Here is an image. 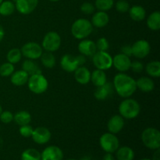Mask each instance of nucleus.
<instances>
[{"mask_svg":"<svg viewBox=\"0 0 160 160\" xmlns=\"http://www.w3.org/2000/svg\"><path fill=\"white\" fill-rule=\"evenodd\" d=\"M147 26L152 31H159L160 29V12L159 11H155L148 16Z\"/></svg>","mask_w":160,"mask_h":160,"instance_id":"a878e982","label":"nucleus"},{"mask_svg":"<svg viewBox=\"0 0 160 160\" xmlns=\"http://www.w3.org/2000/svg\"><path fill=\"white\" fill-rule=\"evenodd\" d=\"M31 137L35 143L44 145V144H46L51 138V132L48 128H44V127H38L34 129Z\"/></svg>","mask_w":160,"mask_h":160,"instance_id":"ddd939ff","label":"nucleus"},{"mask_svg":"<svg viewBox=\"0 0 160 160\" xmlns=\"http://www.w3.org/2000/svg\"><path fill=\"white\" fill-rule=\"evenodd\" d=\"M129 14L131 18L134 21H142L146 17V11L141 6H133L130 7Z\"/></svg>","mask_w":160,"mask_h":160,"instance_id":"b1692460","label":"nucleus"},{"mask_svg":"<svg viewBox=\"0 0 160 160\" xmlns=\"http://www.w3.org/2000/svg\"><path fill=\"white\" fill-rule=\"evenodd\" d=\"M145 70L149 76L159 78L160 76V62L159 61H152L147 64Z\"/></svg>","mask_w":160,"mask_h":160,"instance_id":"c756f323","label":"nucleus"},{"mask_svg":"<svg viewBox=\"0 0 160 160\" xmlns=\"http://www.w3.org/2000/svg\"><path fill=\"white\" fill-rule=\"evenodd\" d=\"M93 31V25L86 19H78L71 27V33L77 39H84L88 37Z\"/></svg>","mask_w":160,"mask_h":160,"instance_id":"7ed1b4c3","label":"nucleus"},{"mask_svg":"<svg viewBox=\"0 0 160 160\" xmlns=\"http://www.w3.org/2000/svg\"><path fill=\"white\" fill-rule=\"evenodd\" d=\"M28 84L30 91L37 95L44 93L48 87V81L42 73L29 76Z\"/></svg>","mask_w":160,"mask_h":160,"instance_id":"39448f33","label":"nucleus"},{"mask_svg":"<svg viewBox=\"0 0 160 160\" xmlns=\"http://www.w3.org/2000/svg\"><path fill=\"white\" fill-rule=\"evenodd\" d=\"M29 75L23 70L13 72L11 75L10 81L12 84L16 86H23L28 83Z\"/></svg>","mask_w":160,"mask_h":160,"instance_id":"4be33fe9","label":"nucleus"},{"mask_svg":"<svg viewBox=\"0 0 160 160\" xmlns=\"http://www.w3.org/2000/svg\"><path fill=\"white\" fill-rule=\"evenodd\" d=\"M78 50L83 56H92L97 52L95 42L88 39L82 40L78 45Z\"/></svg>","mask_w":160,"mask_h":160,"instance_id":"f3484780","label":"nucleus"},{"mask_svg":"<svg viewBox=\"0 0 160 160\" xmlns=\"http://www.w3.org/2000/svg\"><path fill=\"white\" fill-rule=\"evenodd\" d=\"M2 106H1V105H0V114H1L2 113Z\"/></svg>","mask_w":160,"mask_h":160,"instance_id":"49530a36","label":"nucleus"},{"mask_svg":"<svg viewBox=\"0 0 160 160\" xmlns=\"http://www.w3.org/2000/svg\"><path fill=\"white\" fill-rule=\"evenodd\" d=\"M121 53H123V55H126L128 56H132V48H131V45H123L121 48Z\"/></svg>","mask_w":160,"mask_h":160,"instance_id":"79ce46f5","label":"nucleus"},{"mask_svg":"<svg viewBox=\"0 0 160 160\" xmlns=\"http://www.w3.org/2000/svg\"><path fill=\"white\" fill-rule=\"evenodd\" d=\"M131 60L129 56L123 55V53L117 54L112 58V66L120 72H126L131 69Z\"/></svg>","mask_w":160,"mask_h":160,"instance_id":"f8f14e48","label":"nucleus"},{"mask_svg":"<svg viewBox=\"0 0 160 160\" xmlns=\"http://www.w3.org/2000/svg\"><path fill=\"white\" fill-rule=\"evenodd\" d=\"M5 36V31H4V29H3L2 27L0 25V42H1L2 40L3 39V38H4Z\"/></svg>","mask_w":160,"mask_h":160,"instance_id":"a18cd8bd","label":"nucleus"},{"mask_svg":"<svg viewBox=\"0 0 160 160\" xmlns=\"http://www.w3.org/2000/svg\"><path fill=\"white\" fill-rule=\"evenodd\" d=\"M15 4L11 1H2L0 4V15L9 16L15 11Z\"/></svg>","mask_w":160,"mask_h":160,"instance_id":"7c9ffc66","label":"nucleus"},{"mask_svg":"<svg viewBox=\"0 0 160 160\" xmlns=\"http://www.w3.org/2000/svg\"><path fill=\"white\" fill-rule=\"evenodd\" d=\"M116 9L119 12L125 13L129 11L130 4L126 0H119L116 3Z\"/></svg>","mask_w":160,"mask_h":160,"instance_id":"e433bc0d","label":"nucleus"},{"mask_svg":"<svg viewBox=\"0 0 160 160\" xmlns=\"http://www.w3.org/2000/svg\"><path fill=\"white\" fill-rule=\"evenodd\" d=\"M41 61H42V65L48 69H51L54 67L56 65V58L54 55L50 52H46L45 53H42L41 56Z\"/></svg>","mask_w":160,"mask_h":160,"instance_id":"c85d7f7f","label":"nucleus"},{"mask_svg":"<svg viewBox=\"0 0 160 160\" xmlns=\"http://www.w3.org/2000/svg\"><path fill=\"white\" fill-rule=\"evenodd\" d=\"M119 112L123 119L132 120L139 115L141 106L136 100L127 98L120 102L119 106Z\"/></svg>","mask_w":160,"mask_h":160,"instance_id":"f03ea898","label":"nucleus"},{"mask_svg":"<svg viewBox=\"0 0 160 160\" xmlns=\"http://www.w3.org/2000/svg\"><path fill=\"white\" fill-rule=\"evenodd\" d=\"M33 131L34 129L31 126H30L29 124L27 125H23V126H20V135L23 136L24 138H29L32 136Z\"/></svg>","mask_w":160,"mask_h":160,"instance_id":"4c0bfd02","label":"nucleus"},{"mask_svg":"<svg viewBox=\"0 0 160 160\" xmlns=\"http://www.w3.org/2000/svg\"><path fill=\"white\" fill-rule=\"evenodd\" d=\"M22 56L29 59H37L41 57L43 53L42 47L36 42H31L24 44L20 49Z\"/></svg>","mask_w":160,"mask_h":160,"instance_id":"1a4fd4ad","label":"nucleus"},{"mask_svg":"<svg viewBox=\"0 0 160 160\" xmlns=\"http://www.w3.org/2000/svg\"><path fill=\"white\" fill-rule=\"evenodd\" d=\"M142 160H151V159H142Z\"/></svg>","mask_w":160,"mask_h":160,"instance_id":"09e8293b","label":"nucleus"},{"mask_svg":"<svg viewBox=\"0 0 160 160\" xmlns=\"http://www.w3.org/2000/svg\"><path fill=\"white\" fill-rule=\"evenodd\" d=\"M103 160H115V159L111 153H106L103 157Z\"/></svg>","mask_w":160,"mask_h":160,"instance_id":"37998d69","label":"nucleus"},{"mask_svg":"<svg viewBox=\"0 0 160 160\" xmlns=\"http://www.w3.org/2000/svg\"><path fill=\"white\" fill-rule=\"evenodd\" d=\"M41 157L42 160H62L63 153L59 147L51 145L44 149L41 154Z\"/></svg>","mask_w":160,"mask_h":160,"instance_id":"2eb2a0df","label":"nucleus"},{"mask_svg":"<svg viewBox=\"0 0 160 160\" xmlns=\"http://www.w3.org/2000/svg\"><path fill=\"white\" fill-rule=\"evenodd\" d=\"M95 9V6L90 2H84L81 6V12L84 14H87V15L93 13Z\"/></svg>","mask_w":160,"mask_h":160,"instance_id":"ea45409f","label":"nucleus"},{"mask_svg":"<svg viewBox=\"0 0 160 160\" xmlns=\"http://www.w3.org/2000/svg\"><path fill=\"white\" fill-rule=\"evenodd\" d=\"M113 88L122 98H129L137 90L136 81L126 73H120L114 77Z\"/></svg>","mask_w":160,"mask_h":160,"instance_id":"f257e3e1","label":"nucleus"},{"mask_svg":"<svg viewBox=\"0 0 160 160\" xmlns=\"http://www.w3.org/2000/svg\"><path fill=\"white\" fill-rule=\"evenodd\" d=\"M60 65L62 70L69 73L74 72L78 67H80L77 56H73L70 54H66L61 58Z\"/></svg>","mask_w":160,"mask_h":160,"instance_id":"4468645a","label":"nucleus"},{"mask_svg":"<svg viewBox=\"0 0 160 160\" xmlns=\"http://www.w3.org/2000/svg\"><path fill=\"white\" fill-rule=\"evenodd\" d=\"M92 61L94 66L98 70H109L112 66V57L107 52H96L92 56Z\"/></svg>","mask_w":160,"mask_h":160,"instance_id":"423d86ee","label":"nucleus"},{"mask_svg":"<svg viewBox=\"0 0 160 160\" xmlns=\"http://www.w3.org/2000/svg\"><path fill=\"white\" fill-rule=\"evenodd\" d=\"M22 58V53L20 49L19 48H12L8 52L6 55V59L9 62L12 64L17 63L20 61Z\"/></svg>","mask_w":160,"mask_h":160,"instance_id":"2f4dec72","label":"nucleus"},{"mask_svg":"<svg viewBox=\"0 0 160 160\" xmlns=\"http://www.w3.org/2000/svg\"><path fill=\"white\" fill-rule=\"evenodd\" d=\"M131 69L134 73H139L143 71L144 65L139 61H134V62H131Z\"/></svg>","mask_w":160,"mask_h":160,"instance_id":"a19ab883","label":"nucleus"},{"mask_svg":"<svg viewBox=\"0 0 160 160\" xmlns=\"http://www.w3.org/2000/svg\"><path fill=\"white\" fill-rule=\"evenodd\" d=\"M21 160H42L41 153L34 148H28L22 153Z\"/></svg>","mask_w":160,"mask_h":160,"instance_id":"473e14b6","label":"nucleus"},{"mask_svg":"<svg viewBox=\"0 0 160 160\" xmlns=\"http://www.w3.org/2000/svg\"><path fill=\"white\" fill-rule=\"evenodd\" d=\"M61 45V38L58 33L55 31L48 32L44 37L42 41V48L46 52L57 51Z\"/></svg>","mask_w":160,"mask_h":160,"instance_id":"0eeeda50","label":"nucleus"},{"mask_svg":"<svg viewBox=\"0 0 160 160\" xmlns=\"http://www.w3.org/2000/svg\"><path fill=\"white\" fill-rule=\"evenodd\" d=\"M109 15L104 11H98L93 15L92 18V24L96 28H104L109 23Z\"/></svg>","mask_w":160,"mask_h":160,"instance_id":"aec40b11","label":"nucleus"},{"mask_svg":"<svg viewBox=\"0 0 160 160\" xmlns=\"http://www.w3.org/2000/svg\"><path fill=\"white\" fill-rule=\"evenodd\" d=\"M124 127V119L120 115H115L109 119L107 123V128L109 133L112 134H117Z\"/></svg>","mask_w":160,"mask_h":160,"instance_id":"dca6fc26","label":"nucleus"},{"mask_svg":"<svg viewBox=\"0 0 160 160\" xmlns=\"http://www.w3.org/2000/svg\"><path fill=\"white\" fill-rule=\"evenodd\" d=\"M131 48H132V56L138 59H143L149 54L151 46L148 41L142 39L134 42L131 45Z\"/></svg>","mask_w":160,"mask_h":160,"instance_id":"9d476101","label":"nucleus"},{"mask_svg":"<svg viewBox=\"0 0 160 160\" xmlns=\"http://www.w3.org/2000/svg\"><path fill=\"white\" fill-rule=\"evenodd\" d=\"M137 88L143 92H150L154 89L155 83L151 78L148 77H142L136 81Z\"/></svg>","mask_w":160,"mask_h":160,"instance_id":"412c9836","label":"nucleus"},{"mask_svg":"<svg viewBox=\"0 0 160 160\" xmlns=\"http://www.w3.org/2000/svg\"><path fill=\"white\" fill-rule=\"evenodd\" d=\"M100 145L107 153H112L119 148L120 142L117 136L112 133L103 134L100 138Z\"/></svg>","mask_w":160,"mask_h":160,"instance_id":"6e6552de","label":"nucleus"},{"mask_svg":"<svg viewBox=\"0 0 160 160\" xmlns=\"http://www.w3.org/2000/svg\"><path fill=\"white\" fill-rule=\"evenodd\" d=\"M74 78L77 82L81 84H86L91 81V72L85 67H78L74 71Z\"/></svg>","mask_w":160,"mask_h":160,"instance_id":"6ab92c4d","label":"nucleus"},{"mask_svg":"<svg viewBox=\"0 0 160 160\" xmlns=\"http://www.w3.org/2000/svg\"><path fill=\"white\" fill-rule=\"evenodd\" d=\"M95 45H96L97 51L102 52H106L109 47V42L106 38H100L99 39H98Z\"/></svg>","mask_w":160,"mask_h":160,"instance_id":"c9c22d12","label":"nucleus"},{"mask_svg":"<svg viewBox=\"0 0 160 160\" xmlns=\"http://www.w3.org/2000/svg\"><path fill=\"white\" fill-rule=\"evenodd\" d=\"M0 120L3 123H9L13 120V114L9 111H2L0 114Z\"/></svg>","mask_w":160,"mask_h":160,"instance_id":"58836bf2","label":"nucleus"},{"mask_svg":"<svg viewBox=\"0 0 160 160\" xmlns=\"http://www.w3.org/2000/svg\"><path fill=\"white\" fill-rule=\"evenodd\" d=\"M153 160H160V151L159 148L156 149V152L153 155Z\"/></svg>","mask_w":160,"mask_h":160,"instance_id":"c03bdc74","label":"nucleus"},{"mask_svg":"<svg viewBox=\"0 0 160 160\" xmlns=\"http://www.w3.org/2000/svg\"><path fill=\"white\" fill-rule=\"evenodd\" d=\"M68 160H77V159H68Z\"/></svg>","mask_w":160,"mask_h":160,"instance_id":"3c124183","label":"nucleus"},{"mask_svg":"<svg viewBox=\"0 0 160 160\" xmlns=\"http://www.w3.org/2000/svg\"><path fill=\"white\" fill-rule=\"evenodd\" d=\"M142 141L145 147L156 150L160 147V132L156 128H148L142 134Z\"/></svg>","mask_w":160,"mask_h":160,"instance_id":"20e7f679","label":"nucleus"},{"mask_svg":"<svg viewBox=\"0 0 160 160\" xmlns=\"http://www.w3.org/2000/svg\"><path fill=\"white\" fill-rule=\"evenodd\" d=\"M13 120L20 126L29 124L31 121V116L27 111H19L13 115Z\"/></svg>","mask_w":160,"mask_h":160,"instance_id":"bb28decb","label":"nucleus"},{"mask_svg":"<svg viewBox=\"0 0 160 160\" xmlns=\"http://www.w3.org/2000/svg\"><path fill=\"white\" fill-rule=\"evenodd\" d=\"M49 1H51V2H57V1H59V0H49Z\"/></svg>","mask_w":160,"mask_h":160,"instance_id":"de8ad7c7","label":"nucleus"},{"mask_svg":"<svg viewBox=\"0 0 160 160\" xmlns=\"http://www.w3.org/2000/svg\"><path fill=\"white\" fill-rule=\"evenodd\" d=\"M95 8L99 11L109 10L114 5V0H95Z\"/></svg>","mask_w":160,"mask_h":160,"instance_id":"72a5a7b5","label":"nucleus"},{"mask_svg":"<svg viewBox=\"0 0 160 160\" xmlns=\"http://www.w3.org/2000/svg\"><path fill=\"white\" fill-rule=\"evenodd\" d=\"M38 5V0H17L15 7L20 13L28 15L35 10Z\"/></svg>","mask_w":160,"mask_h":160,"instance_id":"9b49d317","label":"nucleus"},{"mask_svg":"<svg viewBox=\"0 0 160 160\" xmlns=\"http://www.w3.org/2000/svg\"><path fill=\"white\" fill-rule=\"evenodd\" d=\"M91 81L93 83L94 85L96 86V87L104 85L107 82V78H106L104 70H98V69L94 70L91 73Z\"/></svg>","mask_w":160,"mask_h":160,"instance_id":"5701e85b","label":"nucleus"},{"mask_svg":"<svg viewBox=\"0 0 160 160\" xmlns=\"http://www.w3.org/2000/svg\"><path fill=\"white\" fill-rule=\"evenodd\" d=\"M2 1H3V0H0V4H1L2 2Z\"/></svg>","mask_w":160,"mask_h":160,"instance_id":"8fccbe9b","label":"nucleus"},{"mask_svg":"<svg viewBox=\"0 0 160 160\" xmlns=\"http://www.w3.org/2000/svg\"><path fill=\"white\" fill-rule=\"evenodd\" d=\"M22 70L26 72L29 76L38 73H42V70L39 69L38 66L32 59H26L22 64Z\"/></svg>","mask_w":160,"mask_h":160,"instance_id":"393cba45","label":"nucleus"},{"mask_svg":"<svg viewBox=\"0 0 160 160\" xmlns=\"http://www.w3.org/2000/svg\"><path fill=\"white\" fill-rule=\"evenodd\" d=\"M112 92H113V85L111 83L106 82L104 85L97 87L94 95L96 99L103 101V100L107 99L112 95Z\"/></svg>","mask_w":160,"mask_h":160,"instance_id":"a211bd4d","label":"nucleus"},{"mask_svg":"<svg viewBox=\"0 0 160 160\" xmlns=\"http://www.w3.org/2000/svg\"><path fill=\"white\" fill-rule=\"evenodd\" d=\"M14 72L13 64L7 62L0 66V75L2 77H9Z\"/></svg>","mask_w":160,"mask_h":160,"instance_id":"f704fd0d","label":"nucleus"},{"mask_svg":"<svg viewBox=\"0 0 160 160\" xmlns=\"http://www.w3.org/2000/svg\"><path fill=\"white\" fill-rule=\"evenodd\" d=\"M117 159L118 160H133L134 152L130 147L123 146L117 150Z\"/></svg>","mask_w":160,"mask_h":160,"instance_id":"cd10ccee","label":"nucleus"},{"mask_svg":"<svg viewBox=\"0 0 160 160\" xmlns=\"http://www.w3.org/2000/svg\"><path fill=\"white\" fill-rule=\"evenodd\" d=\"M0 16H1V15H0Z\"/></svg>","mask_w":160,"mask_h":160,"instance_id":"603ef678","label":"nucleus"}]
</instances>
